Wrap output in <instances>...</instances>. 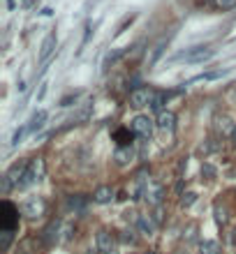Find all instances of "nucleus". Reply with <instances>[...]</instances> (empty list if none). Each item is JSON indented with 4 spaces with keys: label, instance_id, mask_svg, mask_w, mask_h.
Instances as JSON below:
<instances>
[{
    "label": "nucleus",
    "instance_id": "obj_15",
    "mask_svg": "<svg viewBox=\"0 0 236 254\" xmlns=\"http://www.w3.org/2000/svg\"><path fill=\"white\" fill-rule=\"evenodd\" d=\"M130 159H132V150L130 148H118L116 150V162H118V164H128Z\"/></svg>",
    "mask_w": 236,
    "mask_h": 254
},
{
    "label": "nucleus",
    "instance_id": "obj_4",
    "mask_svg": "<svg viewBox=\"0 0 236 254\" xmlns=\"http://www.w3.org/2000/svg\"><path fill=\"white\" fill-rule=\"evenodd\" d=\"M153 99H155V93H153L150 88H137V90H132L130 93V104L134 106V109L153 104Z\"/></svg>",
    "mask_w": 236,
    "mask_h": 254
},
{
    "label": "nucleus",
    "instance_id": "obj_23",
    "mask_svg": "<svg viewBox=\"0 0 236 254\" xmlns=\"http://www.w3.org/2000/svg\"><path fill=\"white\" fill-rule=\"evenodd\" d=\"M44 93H46V83H44V86L40 88V95H37V99H42V97H44Z\"/></svg>",
    "mask_w": 236,
    "mask_h": 254
},
{
    "label": "nucleus",
    "instance_id": "obj_24",
    "mask_svg": "<svg viewBox=\"0 0 236 254\" xmlns=\"http://www.w3.org/2000/svg\"><path fill=\"white\" fill-rule=\"evenodd\" d=\"M232 143L236 146V127H234V132H232Z\"/></svg>",
    "mask_w": 236,
    "mask_h": 254
},
{
    "label": "nucleus",
    "instance_id": "obj_22",
    "mask_svg": "<svg viewBox=\"0 0 236 254\" xmlns=\"http://www.w3.org/2000/svg\"><path fill=\"white\" fill-rule=\"evenodd\" d=\"M123 217L128 219V222H139V217H137V213H134V211H125V215H123Z\"/></svg>",
    "mask_w": 236,
    "mask_h": 254
},
{
    "label": "nucleus",
    "instance_id": "obj_17",
    "mask_svg": "<svg viewBox=\"0 0 236 254\" xmlns=\"http://www.w3.org/2000/svg\"><path fill=\"white\" fill-rule=\"evenodd\" d=\"M26 130H28V127H21V130L14 132V137H12V146H19V143H21V139H23Z\"/></svg>",
    "mask_w": 236,
    "mask_h": 254
},
{
    "label": "nucleus",
    "instance_id": "obj_7",
    "mask_svg": "<svg viewBox=\"0 0 236 254\" xmlns=\"http://www.w3.org/2000/svg\"><path fill=\"white\" fill-rule=\"evenodd\" d=\"M157 130L160 132H174L176 127V116L172 114V111H160V116H157Z\"/></svg>",
    "mask_w": 236,
    "mask_h": 254
},
{
    "label": "nucleus",
    "instance_id": "obj_14",
    "mask_svg": "<svg viewBox=\"0 0 236 254\" xmlns=\"http://www.w3.org/2000/svg\"><path fill=\"white\" fill-rule=\"evenodd\" d=\"M215 127L220 132H234L236 125H232V120H229L227 116H222V118H215Z\"/></svg>",
    "mask_w": 236,
    "mask_h": 254
},
{
    "label": "nucleus",
    "instance_id": "obj_16",
    "mask_svg": "<svg viewBox=\"0 0 236 254\" xmlns=\"http://www.w3.org/2000/svg\"><path fill=\"white\" fill-rule=\"evenodd\" d=\"M194 201H197V194H194V192H188V194H183V199H181V206H183V208H188V206H193Z\"/></svg>",
    "mask_w": 236,
    "mask_h": 254
},
{
    "label": "nucleus",
    "instance_id": "obj_19",
    "mask_svg": "<svg viewBox=\"0 0 236 254\" xmlns=\"http://www.w3.org/2000/svg\"><path fill=\"white\" fill-rule=\"evenodd\" d=\"M162 104H165V95H157L155 99H153V109H155V111H160V109H162Z\"/></svg>",
    "mask_w": 236,
    "mask_h": 254
},
{
    "label": "nucleus",
    "instance_id": "obj_5",
    "mask_svg": "<svg viewBox=\"0 0 236 254\" xmlns=\"http://www.w3.org/2000/svg\"><path fill=\"white\" fill-rule=\"evenodd\" d=\"M132 132L139 134L141 139H150V134H153V120H150L149 116H134L132 118Z\"/></svg>",
    "mask_w": 236,
    "mask_h": 254
},
{
    "label": "nucleus",
    "instance_id": "obj_13",
    "mask_svg": "<svg viewBox=\"0 0 236 254\" xmlns=\"http://www.w3.org/2000/svg\"><path fill=\"white\" fill-rule=\"evenodd\" d=\"M44 120H46V111H37V114H33V118H30V125H28V130H40L44 125Z\"/></svg>",
    "mask_w": 236,
    "mask_h": 254
},
{
    "label": "nucleus",
    "instance_id": "obj_1",
    "mask_svg": "<svg viewBox=\"0 0 236 254\" xmlns=\"http://www.w3.org/2000/svg\"><path fill=\"white\" fill-rule=\"evenodd\" d=\"M139 196H144L149 206H160L162 199H165V185L155 183V180H149V183L139 190Z\"/></svg>",
    "mask_w": 236,
    "mask_h": 254
},
{
    "label": "nucleus",
    "instance_id": "obj_21",
    "mask_svg": "<svg viewBox=\"0 0 236 254\" xmlns=\"http://www.w3.org/2000/svg\"><path fill=\"white\" fill-rule=\"evenodd\" d=\"M201 174L209 176V178H213V176H215V169L211 167V164H204V167H201Z\"/></svg>",
    "mask_w": 236,
    "mask_h": 254
},
{
    "label": "nucleus",
    "instance_id": "obj_10",
    "mask_svg": "<svg viewBox=\"0 0 236 254\" xmlns=\"http://www.w3.org/2000/svg\"><path fill=\"white\" fill-rule=\"evenodd\" d=\"M137 227H139V231L144 234V236H153L157 224H155V219L150 217V215H141L139 222H137Z\"/></svg>",
    "mask_w": 236,
    "mask_h": 254
},
{
    "label": "nucleus",
    "instance_id": "obj_2",
    "mask_svg": "<svg viewBox=\"0 0 236 254\" xmlns=\"http://www.w3.org/2000/svg\"><path fill=\"white\" fill-rule=\"evenodd\" d=\"M44 176V159H33L30 164H28L26 174H23V180H21V185L19 187H28V185H35L42 180Z\"/></svg>",
    "mask_w": 236,
    "mask_h": 254
},
{
    "label": "nucleus",
    "instance_id": "obj_8",
    "mask_svg": "<svg viewBox=\"0 0 236 254\" xmlns=\"http://www.w3.org/2000/svg\"><path fill=\"white\" fill-rule=\"evenodd\" d=\"M42 211H44L42 199H28L23 203V215H28V217H37V215H42Z\"/></svg>",
    "mask_w": 236,
    "mask_h": 254
},
{
    "label": "nucleus",
    "instance_id": "obj_9",
    "mask_svg": "<svg viewBox=\"0 0 236 254\" xmlns=\"http://www.w3.org/2000/svg\"><path fill=\"white\" fill-rule=\"evenodd\" d=\"M56 51V35H49L42 42V49H40V62H46L51 58V53Z\"/></svg>",
    "mask_w": 236,
    "mask_h": 254
},
{
    "label": "nucleus",
    "instance_id": "obj_3",
    "mask_svg": "<svg viewBox=\"0 0 236 254\" xmlns=\"http://www.w3.org/2000/svg\"><path fill=\"white\" fill-rule=\"evenodd\" d=\"M213 56H215V51L209 49V46H194V49L181 53V56H176V58H181V60H185V62H204V60H211Z\"/></svg>",
    "mask_w": 236,
    "mask_h": 254
},
{
    "label": "nucleus",
    "instance_id": "obj_18",
    "mask_svg": "<svg viewBox=\"0 0 236 254\" xmlns=\"http://www.w3.org/2000/svg\"><path fill=\"white\" fill-rule=\"evenodd\" d=\"M225 219H227L225 211H222L220 206H215V222H218V224H225Z\"/></svg>",
    "mask_w": 236,
    "mask_h": 254
},
{
    "label": "nucleus",
    "instance_id": "obj_6",
    "mask_svg": "<svg viewBox=\"0 0 236 254\" xmlns=\"http://www.w3.org/2000/svg\"><path fill=\"white\" fill-rule=\"evenodd\" d=\"M95 247L100 254H114V247H116V240L109 231H97V238H95Z\"/></svg>",
    "mask_w": 236,
    "mask_h": 254
},
{
    "label": "nucleus",
    "instance_id": "obj_11",
    "mask_svg": "<svg viewBox=\"0 0 236 254\" xmlns=\"http://www.w3.org/2000/svg\"><path fill=\"white\" fill-rule=\"evenodd\" d=\"M114 199V190L109 187V185H102V187H97L95 194H93V201L95 203H109Z\"/></svg>",
    "mask_w": 236,
    "mask_h": 254
},
{
    "label": "nucleus",
    "instance_id": "obj_20",
    "mask_svg": "<svg viewBox=\"0 0 236 254\" xmlns=\"http://www.w3.org/2000/svg\"><path fill=\"white\" fill-rule=\"evenodd\" d=\"M218 5L222 9H234L236 7V0H218Z\"/></svg>",
    "mask_w": 236,
    "mask_h": 254
},
{
    "label": "nucleus",
    "instance_id": "obj_12",
    "mask_svg": "<svg viewBox=\"0 0 236 254\" xmlns=\"http://www.w3.org/2000/svg\"><path fill=\"white\" fill-rule=\"evenodd\" d=\"M220 252H222V247L215 240H204L199 245V254H220Z\"/></svg>",
    "mask_w": 236,
    "mask_h": 254
},
{
    "label": "nucleus",
    "instance_id": "obj_25",
    "mask_svg": "<svg viewBox=\"0 0 236 254\" xmlns=\"http://www.w3.org/2000/svg\"><path fill=\"white\" fill-rule=\"evenodd\" d=\"M86 254H95V252H93V250H90V252H86Z\"/></svg>",
    "mask_w": 236,
    "mask_h": 254
}]
</instances>
